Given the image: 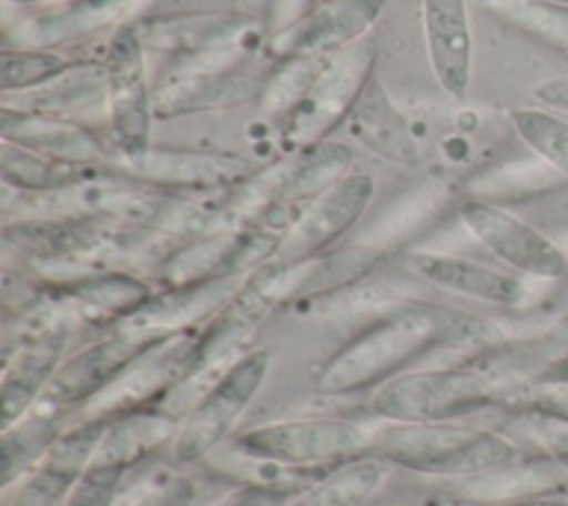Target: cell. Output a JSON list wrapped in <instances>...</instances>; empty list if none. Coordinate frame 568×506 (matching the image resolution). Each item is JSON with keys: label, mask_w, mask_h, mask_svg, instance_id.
<instances>
[{"label": "cell", "mask_w": 568, "mask_h": 506, "mask_svg": "<svg viewBox=\"0 0 568 506\" xmlns=\"http://www.w3.org/2000/svg\"><path fill=\"white\" fill-rule=\"evenodd\" d=\"M178 428V417L162 411H151L146 406L109 415L93 464L120 466L126 470L153 455L164 444L173 442Z\"/></svg>", "instance_id": "24"}, {"label": "cell", "mask_w": 568, "mask_h": 506, "mask_svg": "<svg viewBox=\"0 0 568 506\" xmlns=\"http://www.w3.org/2000/svg\"><path fill=\"white\" fill-rule=\"evenodd\" d=\"M102 64L106 71V115L111 155H135L151 146L153 87L146 75V51L131 24L109 36Z\"/></svg>", "instance_id": "8"}, {"label": "cell", "mask_w": 568, "mask_h": 506, "mask_svg": "<svg viewBox=\"0 0 568 506\" xmlns=\"http://www.w3.org/2000/svg\"><path fill=\"white\" fill-rule=\"evenodd\" d=\"M510 386L470 364L415 368L377 386L371 411L388 422H450L506 402Z\"/></svg>", "instance_id": "3"}, {"label": "cell", "mask_w": 568, "mask_h": 506, "mask_svg": "<svg viewBox=\"0 0 568 506\" xmlns=\"http://www.w3.org/2000/svg\"><path fill=\"white\" fill-rule=\"evenodd\" d=\"M375 62L377 40L373 33L328 55L306 95L280 126L284 146L295 151L328 140L375 78Z\"/></svg>", "instance_id": "6"}, {"label": "cell", "mask_w": 568, "mask_h": 506, "mask_svg": "<svg viewBox=\"0 0 568 506\" xmlns=\"http://www.w3.org/2000/svg\"><path fill=\"white\" fill-rule=\"evenodd\" d=\"M100 169V164H78L51 155L29 151L24 146L0 142V175L9 191L18 193H49L69 186L84 175Z\"/></svg>", "instance_id": "27"}, {"label": "cell", "mask_w": 568, "mask_h": 506, "mask_svg": "<svg viewBox=\"0 0 568 506\" xmlns=\"http://www.w3.org/2000/svg\"><path fill=\"white\" fill-rule=\"evenodd\" d=\"M375 193L368 173H348L317 198H313L291 229L284 233L273 260L297 264L333 249V244L355 226Z\"/></svg>", "instance_id": "14"}, {"label": "cell", "mask_w": 568, "mask_h": 506, "mask_svg": "<svg viewBox=\"0 0 568 506\" xmlns=\"http://www.w3.org/2000/svg\"><path fill=\"white\" fill-rule=\"evenodd\" d=\"M373 431L348 417H291L253 426L231 446L237 455L277 466H328L371 455Z\"/></svg>", "instance_id": "5"}, {"label": "cell", "mask_w": 568, "mask_h": 506, "mask_svg": "<svg viewBox=\"0 0 568 506\" xmlns=\"http://www.w3.org/2000/svg\"><path fill=\"white\" fill-rule=\"evenodd\" d=\"M464 229L508 271L532 280H557L566 273L564 251L537 226L486 198H468L457 209Z\"/></svg>", "instance_id": "11"}, {"label": "cell", "mask_w": 568, "mask_h": 506, "mask_svg": "<svg viewBox=\"0 0 568 506\" xmlns=\"http://www.w3.org/2000/svg\"><path fill=\"white\" fill-rule=\"evenodd\" d=\"M504 333L486 317L408 302L390 308L353 335L322 366L315 388L322 395H351L377 388L437 348H493Z\"/></svg>", "instance_id": "1"}, {"label": "cell", "mask_w": 568, "mask_h": 506, "mask_svg": "<svg viewBox=\"0 0 568 506\" xmlns=\"http://www.w3.org/2000/svg\"><path fill=\"white\" fill-rule=\"evenodd\" d=\"M450 189L444 180L430 178L393 202L355 242L373 249L382 257L406 244L446 206Z\"/></svg>", "instance_id": "25"}, {"label": "cell", "mask_w": 568, "mask_h": 506, "mask_svg": "<svg viewBox=\"0 0 568 506\" xmlns=\"http://www.w3.org/2000/svg\"><path fill=\"white\" fill-rule=\"evenodd\" d=\"M535 419H541V417H535ZM535 435H539V442H541L546 455L568 477V428H564L559 422L541 419V424L535 428Z\"/></svg>", "instance_id": "38"}, {"label": "cell", "mask_w": 568, "mask_h": 506, "mask_svg": "<svg viewBox=\"0 0 568 506\" xmlns=\"http://www.w3.org/2000/svg\"><path fill=\"white\" fill-rule=\"evenodd\" d=\"M308 260L297 264H284L277 260L248 273L235 293L206 320V324L193 333L189 344V377L211 371L226 362L257 326L273 313V308L286 300H297Z\"/></svg>", "instance_id": "4"}, {"label": "cell", "mask_w": 568, "mask_h": 506, "mask_svg": "<svg viewBox=\"0 0 568 506\" xmlns=\"http://www.w3.org/2000/svg\"><path fill=\"white\" fill-rule=\"evenodd\" d=\"M508 120L541 162L568 178V118L546 107H517L510 109Z\"/></svg>", "instance_id": "32"}, {"label": "cell", "mask_w": 568, "mask_h": 506, "mask_svg": "<svg viewBox=\"0 0 568 506\" xmlns=\"http://www.w3.org/2000/svg\"><path fill=\"white\" fill-rule=\"evenodd\" d=\"M49 295L67 306L73 315L118 324L146 304L153 291L144 280L122 269H106L69 282L51 284Z\"/></svg>", "instance_id": "23"}, {"label": "cell", "mask_w": 568, "mask_h": 506, "mask_svg": "<svg viewBox=\"0 0 568 506\" xmlns=\"http://www.w3.org/2000/svg\"><path fill=\"white\" fill-rule=\"evenodd\" d=\"M371 453L422 475L464 479L521 459L510 437L455 419L390 422L373 435Z\"/></svg>", "instance_id": "2"}, {"label": "cell", "mask_w": 568, "mask_h": 506, "mask_svg": "<svg viewBox=\"0 0 568 506\" xmlns=\"http://www.w3.org/2000/svg\"><path fill=\"white\" fill-rule=\"evenodd\" d=\"M326 58L328 55L280 60V64L264 78L262 93L255 102L260 113L282 126L293 109L300 104V100L306 95Z\"/></svg>", "instance_id": "31"}, {"label": "cell", "mask_w": 568, "mask_h": 506, "mask_svg": "<svg viewBox=\"0 0 568 506\" xmlns=\"http://www.w3.org/2000/svg\"><path fill=\"white\" fill-rule=\"evenodd\" d=\"M0 138L29 151L78 164L106 166L113 153L80 120L9 107H0Z\"/></svg>", "instance_id": "20"}, {"label": "cell", "mask_w": 568, "mask_h": 506, "mask_svg": "<svg viewBox=\"0 0 568 506\" xmlns=\"http://www.w3.org/2000/svg\"><path fill=\"white\" fill-rule=\"evenodd\" d=\"M195 495L191 479L175 475L142 493L131 506H189Z\"/></svg>", "instance_id": "36"}, {"label": "cell", "mask_w": 568, "mask_h": 506, "mask_svg": "<svg viewBox=\"0 0 568 506\" xmlns=\"http://www.w3.org/2000/svg\"><path fill=\"white\" fill-rule=\"evenodd\" d=\"M271 368V351H244L224 368L209 391L180 419L173 455L180 464H193L226 439L240 415L262 391Z\"/></svg>", "instance_id": "7"}, {"label": "cell", "mask_w": 568, "mask_h": 506, "mask_svg": "<svg viewBox=\"0 0 568 506\" xmlns=\"http://www.w3.org/2000/svg\"><path fill=\"white\" fill-rule=\"evenodd\" d=\"M2 107L78 120V115L106 111V71L100 62H71L51 80L22 93L0 95Z\"/></svg>", "instance_id": "22"}, {"label": "cell", "mask_w": 568, "mask_h": 506, "mask_svg": "<svg viewBox=\"0 0 568 506\" xmlns=\"http://www.w3.org/2000/svg\"><path fill=\"white\" fill-rule=\"evenodd\" d=\"M62 433H64L62 417L53 406H49V411H42V413H27L11 426L2 428V444H0L2 488H9V484L18 482L38 462H42Z\"/></svg>", "instance_id": "28"}, {"label": "cell", "mask_w": 568, "mask_h": 506, "mask_svg": "<svg viewBox=\"0 0 568 506\" xmlns=\"http://www.w3.org/2000/svg\"><path fill=\"white\" fill-rule=\"evenodd\" d=\"M122 477L124 468L120 466L91 464L80 475L62 506H111Z\"/></svg>", "instance_id": "35"}, {"label": "cell", "mask_w": 568, "mask_h": 506, "mask_svg": "<svg viewBox=\"0 0 568 506\" xmlns=\"http://www.w3.org/2000/svg\"><path fill=\"white\" fill-rule=\"evenodd\" d=\"M388 462L377 455H362L339 464L320 484L291 499L286 506H364L386 482Z\"/></svg>", "instance_id": "29"}, {"label": "cell", "mask_w": 568, "mask_h": 506, "mask_svg": "<svg viewBox=\"0 0 568 506\" xmlns=\"http://www.w3.org/2000/svg\"><path fill=\"white\" fill-rule=\"evenodd\" d=\"M481 4L506 27L568 51V4L552 0H481Z\"/></svg>", "instance_id": "30"}, {"label": "cell", "mask_w": 568, "mask_h": 506, "mask_svg": "<svg viewBox=\"0 0 568 506\" xmlns=\"http://www.w3.org/2000/svg\"><path fill=\"white\" fill-rule=\"evenodd\" d=\"M286 502L288 493L277 486L246 484L226 493L213 506H286Z\"/></svg>", "instance_id": "37"}, {"label": "cell", "mask_w": 568, "mask_h": 506, "mask_svg": "<svg viewBox=\"0 0 568 506\" xmlns=\"http://www.w3.org/2000/svg\"><path fill=\"white\" fill-rule=\"evenodd\" d=\"M430 71L444 93L466 98L473 75V36L466 0H419Z\"/></svg>", "instance_id": "19"}, {"label": "cell", "mask_w": 568, "mask_h": 506, "mask_svg": "<svg viewBox=\"0 0 568 506\" xmlns=\"http://www.w3.org/2000/svg\"><path fill=\"white\" fill-rule=\"evenodd\" d=\"M552 2H564V4H568V0H552Z\"/></svg>", "instance_id": "43"}, {"label": "cell", "mask_w": 568, "mask_h": 506, "mask_svg": "<svg viewBox=\"0 0 568 506\" xmlns=\"http://www.w3.org/2000/svg\"><path fill=\"white\" fill-rule=\"evenodd\" d=\"M286 173L277 206L302 211L313 198L351 173L353 151L344 142L322 140L286 155ZM275 206V209H277Z\"/></svg>", "instance_id": "26"}, {"label": "cell", "mask_w": 568, "mask_h": 506, "mask_svg": "<svg viewBox=\"0 0 568 506\" xmlns=\"http://www.w3.org/2000/svg\"><path fill=\"white\" fill-rule=\"evenodd\" d=\"M106 166L146 186L182 195L233 189L253 173L251 164L235 153L155 149L153 144L135 155H111Z\"/></svg>", "instance_id": "12"}, {"label": "cell", "mask_w": 568, "mask_h": 506, "mask_svg": "<svg viewBox=\"0 0 568 506\" xmlns=\"http://www.w3.org/2000/svg\"><path fill=\"white\" fill-rule=\"evenodd\" d=\"M264 78L266 75L244 71L242 67L193 71L166 78L158 75L153 84V113L158 120H171L257 102Z\"/></svg>", "instance_id": "17"}, {"label": "cell", "mask_w": 568, "mask_h": 506, "mask_svg": "<svg viewBox=\"0 0 568 506\" xmlns=\"http://www.w3.org/2000/svg\"><path fill=\"white\" fill-rule=\"evenodd\" d=\"M544 351H550L555 357L568 353V304L559 311V315L550 322L546 333L539 340Z\"/></svg>", "instance_id": "40"}, {"label": "cell", "mask_w": 568, "mask_h": 506, "mask_svg": "<svg viewBox=\"0 0 568 506\" xmlns=\"http://www.w3.org/2000/svg\"><path fill=\"white\" fill-rule=\"evenodd\" d=\"M60 311L38 320V326L31 328L4 360L2 373V428L18 422L40 402L44 388L55 375L58 366L64 360L67 344L71 340V322L64 315V306L58 302Z\"/></svg>", "instance_id": "15"}, {"label": "cell", "mask_w": 568, "mask_h": 506, "mask_svg": "<svg viewBox=\"0 0 568 506\" xmlns=\"http://www.w3.org/2000/svg\"><path fill=\"white\" fill-rule=\"evenodd\" d=\"M20 9H38V7H49V4H60V2H69V0H7Z\"/></svg>", "instance_id": "42"}, {"label": "cell", "mask_w": 568, "mask_h": 506, "mask_svg": "<svg viewBox=\"0 0 568 506\" xmlns=\"http://www.w3.org/2000/svg\"><path fill=\"white\" fill-rule=\"evenodd\" d=\"M408 264L428 284L481 304L517 308L528 297L526 277L473 257L442 251H413Z\"/></svg>", "instance_id": "18"}, {"label": "cell", "mask_w": 568, "mask_h": 506, "mask_svg": "<svg viewBox=\"0 0 568 506\" xmlns=\"http://www.w3.org/2000/svg\"><path fill=\"white\" fill-rule=\"evenodd\" d=\"M532 95L541 107L568 115V73L541 80L532 89Z\"/></svg>", "instance_id": "39"}, {"label": "cell", "mask_w": 568, "mask_h": 506, "mask_svg": "<svg viewBox=\"0 0 568 506\" xmlns=\"http://www.w3.org/2000/svg\"><path fill=\"white\" fill-rule=\"evenodd\" d=\"M133 29L146 53H160L169 60L202 55L211 51L248 47L266 38L264 20L231 9H200L146 16L133 22Z\"/></svg>", "instance_id": "10"}, {"label": "cell", "mask_w": 568, "mask_h": 506, "mask_svg": "<svg viewBox=\"0 0 568 506\" xmlns=\"http://www.w3.org/2000/svg\"><path fill=\"white\" fill-rule=\"evenodd\" d=\"M384 0H320L293 24L266 40L273 58L333 55L368 36L382 16Z\"/></svg>", "instance_id": "16"}, {"label": "cell", "mask_w": 568, "mask_h": 506, "mask_svg": "<svg viewBox=\"0 0 568 506\" xmlns=\"http://www.w3.org/2000/svg\"><path fill=\"white\" fill-rule=\"evenodd\" d=\"M346 131L357 144L390 164L413 169L422 162V151L408 120L377 78L366 84L348 113Z\"/></svg>", "instance_id": "21"}, {"label": "cell", "mask_w": 568, "mask_h": 506, "mask_svg": "<svg viewBox=\"0 0 568 506\" xmlns=\"http://www.w3.org/2000/svg\"><path fill=\"white\" fill-rule=\"evenodd\" d=\"M151 0H69L60 4L27 9L4 24V42L13 49H58L142 18Z\"/></svg>", "instance_id": "13"}, {"label": "cell", "mask_w": 568, "mask_h": 506, "mask_svg": "<svg viewBox=\"0 0 568 506\" xmlns=\"http://www.w3.org/2000/svg\"><path fill=\"white\" fill-rule=\"evenodd\" d=\"M71 62L55 49H13L0 53V95L22 93L58 75Z\"/></svg>", "instance_id": "33"}, {"label": "cell", "mask_w": 568, "mask_h": 506, "mask_svg": "<svg viewBox=\"0 0 568 506\" xmlns=\"http://www.w3.org/2000/svg\"><path fill=\"white\" fill-rule=\"evenodd\" d=\"M497 506H566L564 502L559 499H515V502H504V504H497Z\"/></svg>", "instance_id": "41"}, {"label": "cell", "mask_w": 568, "mask_h": 506, "mask_svg": "<svg viewBox=\"0 0 568 506\" xmlns=\"http://www.w3.org/2000/svg\"><path fill=\"white\" fill-rule=\"evenodd\" d=\"M508 404L532 413L535 417L568 424V377H537L535 382L513 384Z\"/></svg>", "instance_id": "34"}, {"label": "cell", "mask_w": 568, "mask_h": 506, "mask_svg": "<svg viewBox=\"0 0 568 506\" xmlns=\"http://www.w3.org/2000/svg\"><path fill=\"white\" fill-rule=\"evenodd\" d=\"M180 335V333H178ZM173 335L115 326L109 335L82 346L58 366L40 404L62 408L98 399L109 391L140 357Z\"/></svg>", "instance_id": "9"}]
</instances>
